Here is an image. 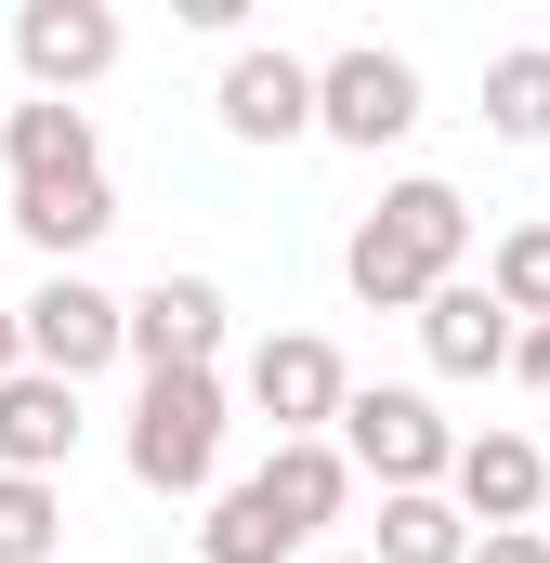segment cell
Here are the masks:
<instances>
[{
  "mask_svg": "<svg viewBox=\"0 0 550 563\" xmlns=\"http://www.w3.org/2000/svg\"><path fill=\"white\" fill-rule=\"evenodd\" d=\"M459 263H472V197H459V184H432V170L381 184V210L341 236V288H354L367 314H419Z\"/></svg>",
  "mask_w": 550,
  "mask_h": 563,
  "instance_id": "6da1fadb",
  "label": "cell"
},
{
  "mask_svg": "<svg viewBox=\"0 0 550 563\" xmlns=\"http://www.w3.org/2000/svg\"><path fill=\"white\" fill-rule=\"evenodd\" d=\"M223 420H237L223 367H157L132 394V432H119L132 485L144 498H210V485H223Z\"/></svg>",
  "mask_w": 550,
  "mask_h": 563,
  "instance_id": "7a4b0ae2",
  "label": "cell"
},
{
  "mask_svg": "<svg viewBox=\"0 0 550 563\" xmlns=\"http://www.w3.org/2000/svg\"><path fill=\"white\" fill-rule=\"evenodd\" d=\"M328 445H341V472H354V485H381V498L446 485V459H459L446 407L407 394V380H354V394H341V420H328Z\"/></svg>",
  "mask_w": 550,
  "mask_h": 563,
  "instance_id": "3957f363",
  "label": "cell"
},
{
  "mask_svg": "<svg viewBox=\"0 0 550 563\" xmlns=\"http://www.w3.org/2000/svg\"><path fill=\"white\" fill-rule=\"evenodd\" d=\"M315 132L354 144V157L407 144V132H419V66L394 53V40H341V53L315 66Z\"/></svg>",
  "mask_w": 550,
  "mask_h": 563,
  "instance_id": "277c9868",
  "label": "cell"
},
{
  "mask_svg": "<svg viewBox=\"0 0 550 563\" xmlns=\"http://www.w3.org/2000/svg\"><path fill=\"white\" fill-rule=\"evenodd\" d=\"M119 53H132V26H119L106 0H13V66H26L40 106H79Z\"/></svg>",
  "mask_w": 550,
  "mask_h": 563,
  "instance_id": "5b68a950",
  "label": "cell"
},
{
  "mask_svg": "<svg viewBox=\"0 0 550 563\" xmlns=\"http://www.w3.org/2000/svg\"><path fill=\"white\" fill-rule=\"evenodd\" d=\"M13 341H26V367L40 380H92V367H119V288H92V276H40L26 301H13Z\"/></svg>",
  "mask_w": 550,
  "mask_h": 563,
  "instance_id": "8992f818",
  "label": "cell"
},
{
  "mask_svg": "<svg viewBox=\"0 0 550 563\" xmlns=\"http://www.w3.org/2000/svg\"><path fill=\"white\" fill-rule=\"evenodd\" d=\"M223 328H237L223 276H157V288L119 301V354H132L144 380H157V367H223Z\"/></svg>",
  "mask_w": 550,
  "mask_h": 563,
  "instance_id": "52a82bcc",
  "label": "cell"
},
{
  "mask_svg": "<svg viewBox=\"0 0 550 563\" xmlns=\"http://www.w3.org/2000/svg\"><path fill=\"white\" fill-rule=\"evenodd\" d=\"M341 394H354V367H341V341H315V328H275L263 354H250V407L275 420V445H315V432L341 420Z\"/></svg>",
  "mask_w": 550,
  "mask_h": 563,
  "instance_id": "ba28073f",
  "label": "cell"
},
{
  "mask_svg": "<svg viewBox=\"0 0 550 563\" xmlns=\"http://www.w3.org/2000/svg\"><path fill=\"white\" fill-rule=\"evenodd\" d=\"M550 498V445L538 432H459V459H446V511L485 538V525H538Z\"/></svg>",
  "mask_w": 550,
  "mask_h": 563,
  "instance_id": "9c48e42d",
  "label": "cell"
},
{
  "mask_svg": "<svg viewBox=\"0 0 550 563\" xmlns=\"http://www.w3.org/2000/svg\"><path fill=\"white\" fill-rule=\"evenodd\" d=\"M223 132L237 144H301L315 132V66L301 53H275V40H250V53H223Z\"/></svg>",
  "mask_w": 550,
  "mask_h": 563,
  "instance_id": "30bf717a",
  "label": "cell"
},
{
  "mask_svg": "<svg viewBox=\"0 0 550 563\" xmlns=\"http://www.w3.org/2000/svg\"><path fill=\"white\" fill-rule=\"evenodd\" d=\"M419 354H432L446 380H512V314H498L472 276H446L432 301H419Z\"/></svg>",
  "mask_w": 550,
  "mask_h": 563,
  "instance_id": "8fae6325",
  "label": "cell"
},
{
  "mask_svg": "<svg viewBox=\"0 0 550 563\" xmlns=\"http://www.w3.org/2000/svg\"><path fill=\"white\" fill-rule=\"evenodd\" d=\"M66 459H79V394H66V380H40V367H13V380H0V472L53 485Z\"/></svg>",
  "mask_w": 550,
  "mask_h": 563,
  "instance_id": "7c38bea8",
  "label": "cell"
},
{
  "mask_svg": "<svg viewBox=\"0 0 550 563\" xmlns=\"http://www.w3.org/2000/svg\"><path fill=\"white\" fill-rule=\"evenodd\" d=\"M119 223V184L106 170H79V184H13V236L53 263V276H79V250Z\"/></svg>",
  "mask_w": 550,
  "mask_h": 563,
  "instance_id": "4fadbf2b",
  "label": "cell"
},
{
  "mask_svg": "<svg viewBox=\"0 0 550 563\" xmlns=\"http://www.w3.org/2000/svg\"><path fill=\"white\" fill-rule=\"evenodd\" d=\"M250 485H263V511L288 525V538H301V551H315V538L354 511V472H341V445H328V432H315V445H275Z\"/></svg>",
  "mask_w": 550,
  "mask_h": 563,
  "instance_id": "5bb4252c",
  "label": "cell"
},
{
  "mask_svg": "<svg viewBox=\"0 0 550 563\" xmlns=\"http://www.w3.org/2000/svg\"><path fill=\"white\" fill-rule=\"evenodd\" d=\"M0 157H13V184H79V170H106V144H92V106H13L0 119Z\"/></svg>",
  "mask_w": 550,
  "mask_h": 563,
  "instance_id": "9a60e30c",
  "label": "cell"
},
{
  "mask_svg": "<svg viewBox=\"0 0 550 563\" xmlns=\"http://www.w3.org/2000/svg\"><path fill=\"white\" fill-rule=\"evenodd\" d=\"M485 132L498 144H550V40L485 53Z\"/></svg>",
  "mask_w": 550,
  "mask_h": 563,
  "instance_id": "2e32d148",
  "label": "cell"
},
{
  "mask_svg": "<svg viewBox=\"0 0 550 563\" xmlns=\"http://www.w3.org/2000/svg\"><path fill=\"white\" fill-rule=\"evenodd\" d=\"M197 563H301V538L263 511V485H210V525H197Z\"/></svg>",
  "mask_w": 550,
  "mask_h": 563,
  "instance_id": "e0dca14e",
  "label": "cell"
},
{
  "mask_svg": "<svg viewBox=\"0 0 550 563\" xmlns=\"http://www.w3.org/2000/svg\"><path fill=\"white\" fill-rule=\"evenodd\" d=\"M472 551V525L446 511V485H419V498H381V538H367V563H459Z\"/></svg>",
  "mask_w": 550,
  "mask_h": 563,
  "instance_id": "ac0fdd59",
  "label": "cell"
},
{
  "mask_svg": "<svg viewBox=\"0 0 550 563\" xmlns=\"http://www.w3.org/2000/svg\"><path fill=\"white\" fill-rule=\"evenodd\" d=\"M472 288H485L512 328H538V314H550V223H498V250H485Z\"/></svg>",
  "mask_w": 550,
  "mask_h": 563,
  "instance_id": "d6986e66",
  "label": "cell"
},
{
  "mask_svg": "<svg viewBox=\"0 0 550 563\" xmlns=\"http://www.w3.org/2000/svg\"><path fill=\"white\" fill-rule=\"evenodd\" d=\"M53 551H66V485L0 472V563H53Z\"/></svg>",
  "mask_w": 550,
  "mask_h": 563,
  "instance_id": "ffe728a7",
  "label": "cell"
},
{
  "mask_svg": "<svg viewBox=\"0 0 550 563\" xmlns=\"http://www.w3.org/2000/svg\"><path fill=\"white\" fill-rule=\"evenodd\" d=\"M459 563H550V538H538V525H485Z\"/></svg>",
  "mask_w": 550,
  "mask_h": 563,
  "instance_id": "44dd1931",
  "label": "cell"
},
{
  "mask_svg": "<svg viewBox=\"0 0 550 563\" xmlns=\"http://www.w3.org/2000/svg\"><path fill=\"white\" fill-rule=\"evenodd\" d=\"M512 380H525V394H550V314H538V328H512Z\"/></svg>",
  "mask_w": 550,
  "mask_h": 563,
  "instance_id": "7402d4cb",
  "label": "cell"
},
{
  "mask_svg": "<svg viewBox=\"0 0 550 563\" xmlns=\"http://www.w3.org/2000/svg\"><path fill=\"white\" fill-rule=\"evenodd\" d=\"M13 367H26V341H13V314H0V380H13Z\"/></svg>",
  "mask_w": 550,
  "mask_h": 563,
  "instance_id": "603a6c76",
  "label": "cell"
},
{
  "mask_svg": "<svg viewBox=\"0 0 550 563\" xmlns=\"http://www.w3.org/2000/svg\"><path fill=\"white\" fill-rule=\"evenodd\" d=\"M315 563H367V551H315Z\"/></svg>",
  "mask_w": 550,
  "mask_h": 563,
  "instance_id": "cb8c5ba5",
  "label": "cell"
}]
</instances>
